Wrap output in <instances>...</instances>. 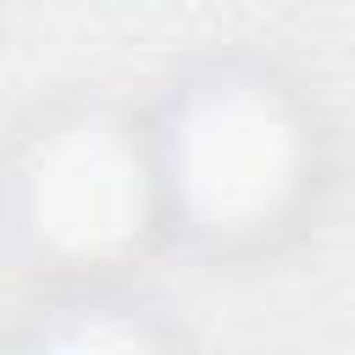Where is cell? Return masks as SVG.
<instances>
[{
	"label": "cell",
	"instance_id": "cell-3",
	"mask_svg": "<svg viewBox=\"0 0 355 355\" xmlns=\"http://www.w3.org/2000/svg\"><path fill=\"white\" fill-rule=\"evenodd\" d=\"M183 333L161 316V305L128 294L116 277H78L55 283V300L28 311L17 333L22 349H161Z\"/></svg>",
	"mask_w": 355,
	"mask_h": 355
},
{
	"label": "cell",
	"instance_id": "cell-2",
	"mask_svg": "<svg viewBox=\"0 0 355 355\" xmlns=\"http://www.w3.org/2000/svg\"><path fill=\"white\" fill-rule=\"evenodd\" d=\"M0 211L22 255L55 283L116 277L166 239L144 116L89 100L50 111L17 144Z\"/></svg>",
	"mask_w": 355,
	"mask_h": 355
},
{
	"label": "cell",
	"instance_id": "cell-1",
	"mask_svg": "<svg viewBox=\"0 0 355 355\" xmlns=\"http://www.w3.org/2000/svg\"><path fill=\"white\" fill-rule=\"evenodd\" d=\"M161 233L211 255L272 244L311 200L316 133L305 100L250 61L178 78L144 116Z\"/></svg>",
	"mask_w": 355,
	"mask_h": 355
}]
</instances>
